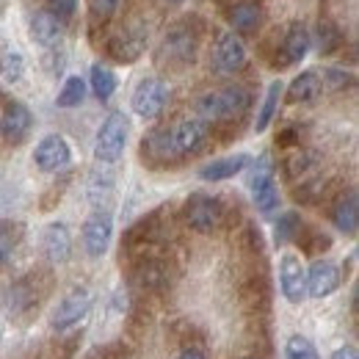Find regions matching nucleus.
Returning <instances> with one entry per match:
<instances>
[{"instance_id":"ddd939ff","label":"nucleus","mask_w":359,"mask_h":359,"mask_svg":"<svg viewBox=\"0 0 359 359\" xmlns=\"http://www.w3.org/2000/svg\"><path fill=\"white\" fill-rule=\"evenodd\" d=\"M279 290L290 304H302L307 299V269L290 252L282 255L279 260Z\"/></svg>"},{"instance_id":"c9c22d12","label":"nucleus","mask_w":359,"mask_h":359,"mask_svg":"<svg viewBox=\"0 0 359 359\" xmlns=\"http://www.w3.org/2000/svg\"><path fill=\"white\" fill-rule=\"evenodd\" d=\"M122 8V0H89V14H91V28H102V25H108L114 17H116V11Z\"/></svg>"},{"instance_id":"6e6552de","label":"nucleus","mask_w":359,"mask_h":359,"mask_svg":"<svg viewBox=\"0 0 359 359\" xmlns=\"http://www.w3.org/2000/svg\"><path fill=\"white\" fill-rule=\"evenodd\" d=\"M169 133H172V144H175V152L180 155V161H185V158L199 155L208 147L210 125H205L202 119L194 116V119H182L175 128H169Z\"/></svg>"},{"instance_id":"1a4fd4ad","label":"nucleus","mask_w":359,"mask_h":359,"mask_svg":"<svg viewBox=\"0 0 359 359\" xmlns=\"http://www.w3.org/2000/svg\"><path fill=\"white\" fill-rule=\"evenodd\" d=\"M34 163L39 172L47 175H55V172H64L69 163H72V149H69V141L58 133H47L36 149H34Z\"/></svg>"},{"instance_id":"5701e85b","label":"nucleus","mask_w":359,"mask_h":359,"mask_svg":"<svg viewBox=\"0 0 359 359\" xmlns=\"http://www.w3.org/2000/svg\"><path fill=\"white\" fill-rule=\"evenodd\" d=\"M320 91H323L320 75H318L315 69H307V72L296 75V78L290 81L287 91H282V94H287V102H290V105H307V102H315V100L320 97Z\"/></svg>"},{"instance_id":"b1692460","label":"nucleus","mask_w":359,"mask_h":359,"mask_svg":"<svg viewBox=\"0 0 359 359\" xmlns=\"http://www.w3.org/2000/svg\"><path fill=\"white\" fill-rule=\"evenodd\" d=\"M310 47H313V36H310L307 25L304 22H290V28L285 31L282 47H279L282 55L287 58V64H299L302 58H307Z\"/></svg>"},{"instance_id":"aec40b11","label":"nucleus","mask_w":359,"mask_h":359,"mask_svg":"<svg viewBox=\"0 0 359 359\" xmlns=\"http://www.w3.org/2000/svg\"><path fill=\"white\" fill-rule=\"evenodd\" d=\"M42 255L50 263H67L72 255V232L64 222H50L42 232Z\"/></svg>"},{"instance_id":"a19ab883","label":"nucleus","mask_w":359,"mask_h":359,"mask_svg":"<svg viewBox=\"0 0 359 359\" xmlns=\"http://www.w3.org/2000/svg\"><path fill=\"white\" fill-rule=\"evenodd\" d=\"M299 141H302L299 128H285L282 133H276V144H279V147H285V149H287V147H296Z\"/></svg>"},{"instance_id":"a18cd8bd","label":"nucleus","mask_w":359,"mask_h":359,"mask_svg":"<svg viewBox=\"0 0 359 359\" xmlns=\"http://www.w3.org/2000/svg\"><path fill=\"white\" fill-rule=\"evenodd\" d=\"M241 359H255V357H241Z\"/></svg>"},{"instance_id":"6ab92c4d","label":"nucleus","mask_w":359,"mask_h":359,"mask_svg":"<svg viewBox=\"0 0 359 359\" xmlns=\"http://www.w3.org/2000/svg\"><path fill=\"white\" fill-rule=\"evenodd\" d=\"M329 216H332V224L337 226L343 235L354 238V235H357V229H359V196H357V191H354V188L343 191V194L332 202Z\"/></svg>"},{"instance_id":"39448f33","label":"nucleus","mask_w":359,"mask_h":359,"mask_svg":"<svg viewBox=\"0 0 359 359\" xmlns=\"http://www.w3.org/2000/svg\"><path fill=\"white\" fill-rule=\"evenodd\" d=\"M249 191H252V199L257 205V210L263 216H271L279 210V185L273 177V163H271L269 155H260L257 163L252 166V175H249Z\"/></svg>"},{"instance_id":"4be33fe9","label":"nucleus","mask_w":359,"mask_h":359,"mask_svg":"<svg viewBox=\"0 0 359 359\" xmlns=\"http://www.w3.org/2000/svg\"><path fill=\"white\" fill-rule=\"evenodd\" d=\"M252 163V158L246 152H238V155H226V158H216L210 161L208 166L199 169V177L205 182H222V180H232L235 175H241L246 166Z\"/></svg>"},{"instance_id":"7c9ffc66","label":"nucleus","mask_w":359,"mask_h":359,"mask_svg":"<svg viewBox=\"0 0 359 359\" xmlns=\"http://www.w3.org/2000/svg\"><path fill=\"white\" fill-rule=\"evenodd\" d=\"M282 81H273L266 91V97H263V105H260V111H257V119H255V130L257 133H263V130H269L271 119L276 116V108H279V97H282Z\"/></svg>"},{"instance_id":"f8f14e48","label":"nucleus","mask_w":359,"mask_h":359,"mask_svg":"<svg viewBox=\"0 0 359 359\" xmlns=\"http://www.w3.org/2000/svg\"><path fill=\"white\" fill-rule=\"evenodd\" d=\"M130 282L144 293H161L172 285V271L158 257H138L130 269Z\"/></svg>"},{"instance_id":"f704fd0d","label":"nucleus","mask_w":359,"mask_h":359,"mask_svg":"<svg viewBox=\"0 0 359 359\" xmlns=\"http://www.w3.org/2000/svg\"><path fill=\"white\" fill-rule=\"evenodd\" d=\"M296 241H299V246L304 249V255H313V257L332 249V238H329L326 232L313 229V226H302V235H299Z\"/></svg>"},{"instance_id":"9d476101","label":"nucleus","mask_w":359,"mask_h":359,"mask_svg":"<svg viewBox=\"0 0 359 359\" xmlns=\"http://www.w3.org/2000/svg\"><path fill=\"white\" fill-rule=\"evenodd\" d=\"M114 235V213L111 210H91V216L83 222V249L89 257H102L111 246Z\"/></svg>"},{"instance_id":"72a5a7b5","label":"nucleus","mask_w":359,"mask_h":359,"mask_svg":"<svg viewBox=\"0 0 359 359\" xmlns=\"http://www.w3.org/2000/svg\"><path fill=\"white\" fill-rule=\"evenodd\" d=\"M0 75L8 83H20L25 75V55L17 47H8L0 53Z\"/></svg>"},{"instance_id":"ea45409f","label":"nucleus","mask_w":359,"mask_h":359,"mask_svg":"<svg viewBox=\"0 0 359 359\" xmlns=\"http://www.w3.org/2000/svg\"><path fill=\"white\" fill-rule=\"evenodd\" d=\"M243 238H246V246H249V252H257V255L263 252V232H260V229H257L255 224L246 226V235H243Z\"/></svg>"},{"instance_id":"f03ea898","label":"nucleus","mask_w":359,"mask_h":359,"mask_svg":"<svg viewBox=\"0 0 359 359\" xmlns=\"http://www.w3.org/2000/svg\"><path fill=\"white\" fill-rule=\"evenodd\" d=\"M128 135H130V119L122 111H111L102 119V125L97 128V135H94V158L102 166L116 163L125 155Z\"/></svg>"},{"instance_id":"58836bf2","label":"nucleus","mask_w":359,"mask_h":359,"mask_svg":"<svg viewBox=\"0 0 359 359\" xmlns=\"http://www.w3.org/2000/svg\"><path fill=\"white\" fill-rule=\"evenodd\" d=\"M75 8H78V0H47V11L61 22H69L75 17Z\"/></svg>"},{"instance_id":"20e7f679","label":"nucleus","mask_w":359,"mask_h":359,"mask_svg":"<svg viewBox=\"0 0 359 359\" xmlns=\"http://www.w3.org/2000/svg\"><path fill=\"white\" fill-rule=\"evenodd\" d=\"M182 219L194 232H213L224 224L226 208L219 196L210 194H191L182 205Z\"/></svg>"},{"instance_id":"c03bdc74","label":"nucleus","mask_w":359,"mask_h":359,"mask_svg":"<svg viewBox=\"0 0 359 359\" xmlns=\"http://www.w3.org/2000/svg\"><path fill=\"white\" fill-rule=\"evenodd\" d=\"M169 3H182V0H169Z\"/></svg>"},{"instance_id":"423d86ee","label":"nucleus","mask_w":359,"mask_h":359,"mask_svg":"<svg viewBox=\"0 0 359 359\" xmlns=\"http://www.w3.org/2000/svg\"><path fill=\"white\" fill-rule=\"evenodd\" d=\"M169 105V83L161 78H144L138 81L130 97V108L141 119H158L163 108Z\"/></svg>"},{"instance_id":"dca6fc26","label":"nucleus","mask_w":359,"mask_h":359,"mask_svg":"<svg viewBox=\"0 0 359 359\" xmlns=\"http://www.w3.org/2000/svg\"><path fill=\"white\" fill-rule=\"evenodd\" d=\"M91 310V293L89 287H72L69 293H64V299L58 302L55 313H53V329H69L75 323H81L86 313Z\"/></svg>"},{"instance_id":"4468645a","label":"nucleus","mask_w":359,"mask_h":359,"mask_svg":"<svg viewBox=\"0 0 359 359\" xmlns=\"http://www.w3.org/2000/svg\"><path fill=\"white\" fill-rule=\"evenodd\" d=\"M249 61V53H246V45L238 34L232 31H224L219 39H216V47H213V67L222 72V75H235L246 67Z\"/></svg>"},{"instance_id":"0eeeda50","label":"nucleus","mask_w":359,"mask_h":359,"mask_svg":"<svg viewBox=\"0 0 359 359\" xmlns=\"http://www.w3.org/2000/svg\"><path fill=\"white\" fill-rule=\"evenodd\" d=\"M34 130V114L20 100H6L0 108V138L11 147H20Z\"/></svg>"},{"instance_id":"37998d69","label":"nucleus","mask_w":359,"mask_h":359,"mask_svg":"<svg viewBox=\"0 0 359 359\" xmlns=\"http://www.w3.org/2000/svg\"><path fill=\"white\" fill-rule=\"evenodd\" d=\"M332 359H359V351L354 346H340V348L332 354Z\"/></svg>"},{"instance_id":"f3484780","label":"nucleus","mask_w":359,"mask_h":359,"mask_svg":"<svg viewBox=\"0 0 359 359\" xmlns=\"http://www.w3.org/2000/svg\"><path fill=\"white\" fill-rule=\"evenodd\" d=\"M343 285L340 266L332 260H315L307 269V296L310 299H326Z\"/></svg>"},{"instance_id":"bb28decb","label":"nucleus","mask_w":359,"mask_h":359,"mask_svg":"<svg viewBox=\"0 0 359 359\" xmlns=\"http://www.w3.org/2000/svg\"><path fill=\"white\" fill-rule=\"evenodd\" d=\"M343 31L332 22V20H320L315 25V47L320 55H334L340 47H343Z\"/></svg>"},{"instance_id":"393cba45","label":"nucleus","mask_w":359,"mask_h":359,"mask_svg":"<svg viewBox=\"0 0 359 359\" xmlns=\"http://www.w3.org/2000/svg\"><path fill=\"white\" fill-rule=\"evenodd\" d=\"M86 196L94 210H108V202L114 196V175L108 169H94L86 182Z\"/></svg>"},{"instance_id":"412c9836","label":"nucleus","mask_w":359,"mask_h":359,"mask_svg":"<svg viewBox=\"0 0 359 359\" xmlns=\"http://www.w3.org/2000/svg\"><path fill=\"white\" fill-rule=\"evenodd\" d=\"M28 31H31V39H34L36 45L47 47V50H53V47L64 39V22L55 20L47 8L45 11L31 14V20H28Z\"/></svg>"},{"instance_id":"e433bc0d","label":"nucleus","mask_w":359,"mask_h":359,"mask_svg":"<svg viewBox=\"0 0 359 359\" xmlns=\"http://www.w3.org/2000/svg\"><path fill=\"white\" fill-rule=\"evenodd\" d=\"M285 359H320V357H318L315 346L307 340V337H302V334H290L287 343H285Z\"/></svg>"},{"instance_id":"f257e3e1","label":"nucleus","mask_w":359,"mask_h":359,"mask_svg":"<svg viewBox=\"0 0 359 359\" xmlns=\"http://www.w3.org/2000/svg\"><path fill=\"white\" fill-rule=\"evenodd\" d=\"M255 102V94L241 86V83H229L222 89L205 91L196 100V119H202L205 125H224V122H243V116L249 114Z\"/></svg>"},{"instance_id":"a878e982","label":"nucleus","mask_w":359,"mask_h":359,"mask_svg":"<svg viewBox=\"0 0 359 359\" xmlns=\"http://www.w3.org/2000/svg\"><path fill=\"white\" fill-rule=\"evenodd\" d=\"M6 302H8V310H14V313H25V310H31L34 304H39V290H36V285H34V276L17 279V282L8 287Z\"/></svg>"},{"instance_id":"2f4dec72","label":"nucleus","mask_w":359,"mask_h":359,"mask_svg":"<svg viewBox=\"0 0 359 359\" xmlns=\"http://www.w3.org/2000/svg\"><path fill=\"white\" fill-rule=\"evenodd\" d=\"M86 81L81 78V75H69L67 81H64V86L58 91V97H55V105L58 108H78V105H83V100H86Z\"/></svg>"},{"instance_id":"a211bd4d","label":"nucleus","mask_w":359,"mask_h":359,"mask_svg":"<svg viewBox=\"0 0 359 359\" xmlns=\"http://www.w3.org/2000/svg\"><path fill=\"white\" fill-rule=\"evenodd\" d=\"M263 20H266V8L257 0H238L226 8V22L232 25V34L252 36L260 31Z\"/></svg>"},{"instance_id":"9b49d317","label":"nucleus","mask_w":359,"mask_h":359,"mask_svg":"<svg viewBox=\"0 0 359 359\" xmlns=\"http://www.w3.org/2000/svg\"><path fill=\"white\" fill-rule=\"evenodd\" d=\"M141 158L152 169H166V166L182 163L180 155L175 152L169 128H158V130H152L149 135H144V141H141Z\"/></svg>"},{"instance_id":"473e14b6","label":"nucleus","mask_w":359,"mask_h":359,"mask_svg":"<svg viewBox=\"0 0 359 359\" xmlns=\"http://www.w3.org/2000/svg\"><path fill=\"white\" fill-rule=\"evenodd\" d=\"M302 216L296 213V210H287V213H282L279 216V222L273 226V241H276V246H287V243H293L299 235H302Z\"/></svg>"},{"instance_id":"7ed1b4c3","label":"nucleus","mask_w":359,"mask_h":359,"mask_svg":"<svg viewBox=\"0 0 359 359\" xmlns=\"http://www.w3.org/2000/svg\"><path fill=\"white\" fill-rule=\"evenodd\" d=\"M196 50H199V31H194L191 22L185 20L166 31L158 47V61L166 67H185L196 61Z\"/></svg>"},{"instance_id":"2eb2a0df","label":"nucleus","mask_w":359,"mask_h":359,"mask_svg":"<svg viewBox=\"0 0 359 359\" xmlns=\"http://www.w3.org/2000/svg\"><path fill=\"white\" fill-rule=\"evenodd\" d=\"M147 45V31L144 28H128L122 34H111L105 39V55L116 64H133L141 58Z\"/></svg>"},{"instance_id":"4c0bfd02","label":"nucleus","mask_w":359,"mask_h":359,"mask_svg":"<svg viewBox=\"0 0 359 359\" xmlns=\"http://www.w3.org/2000/svg\"><path fill=\"white\" fill-rule=\"evenodd\" d=\"M320 83L329 86V89H334V91H343V89H351V86H354V75L346 72V69H340V67H326Z\"/></svg>"},{"instance_id":"79ce46f5","label":"nucleus","mask_w":359,"mask_h":359,"mask_svg":"<svg viewBox=\"0 0 359 359\" xmlns=\"http://www.w3.org/2000/svg\"><path fill=\"white\" fill-rule=\"evenodd\" d=\"M177 359H208V354H205L199 346H185V348L180 351Z\"/></svg>"},{"instance_id":"cd10ccee","label":"nucleus","mask_w":359,"mask_h":359,"mask_svg":"<svg viewBox=\"0 0 359 359\" xmlns=\"http://www.w3.org/2000/svg\"><path fill=\"white\" fill-rule=\"evenodd\" d=\"M89 86H91V94L97 100H102V102L111 100L114 91H116V75H114V69H108L105 64H91Z\"/></svg>"},{"instance_id":"c756f323","label":"nucleus","mask_w":359,"mask_h":359,"mask_svg":"<svg viewBox=\"0 0 359 359\" xmlns=\"http://www.w3.org/2000/svg\"><path fill=\"white\" fill-rule=\"evenodd\" d=\"M315 163H318V155H315V152L299 149V152H293V155H287V158L282 161V177L293 182V180L304 177L310 169H315Z\"/></svg>"},{"instance_id":"c85d7f7f","label":"nucleus","mask_w":359,"mask_h":359,"mask_svg":"<svg viewBox=\"0 0 359 359\" xmlns=\"http://www.w3.org/2000/svg\"><path fill=\"white\" fill-rule=\"evenodd\" d=\"M22 235H25V224L22 222H11V219L0 222V266H6L11 260V255L20 246Z\"/></svg>"}]
</instances>
